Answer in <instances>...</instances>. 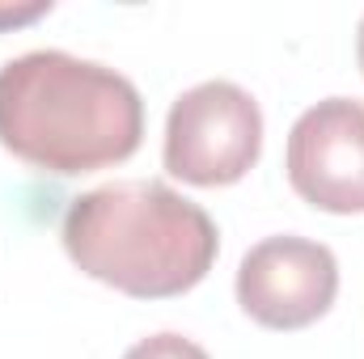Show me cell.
Returning <instances> with one entry per match:
<instances>
[{"mask_svg":"<svg viewBox=\"0 0 364 359\" xmlns=\"http://www.w3.org/2000/svg\"><path fill=\"white\" fill-rule=\"evenodd\" d=\"M43 13H51V4H26V9H0V30H9V26H26V21H34V17H43Z\"/></svg>","mask_w":364,"mask_h":359,"instance_id":"cell-7","label":"cell"},{"mask_svg":"<svg viewBox=\"0 0 364 359\" xmlns=\"http://www.w3.org/2000/svg\"><path fill=\"white\" fill-rule=\"evenodd\" d=\"M123 359H208V351L182 334H153V338H140Z\"/></svg>","mask_w":364,"mask_h":359,"instance_id":"cell-6","label":"cell"},{"mask_svg":"<svg viewBox=\"0 0 364 359\" xmlns=\"http://www.w3.org/2000/svg\"><path fill=\"white\" fill-rule=\"evenodd\" d=\"M263 148L259 101L233 81H203L170 106L166 170L191 186H229L246 178Z\"/></svg>","mask_w":364,"mask_h":359,"instance_id":"cell-3","label":"cell"},{"mask_svg":"<svg viewBox=\"0 0 364 359\" xmlns=\"http://www.w3.org/2000/svg\"><path fill=\"white\" fill-rule=\"evenodd\" d=\"M339 292V263L322 241L267 237L237 267V304L267 330L314 326Z\"/></svg>","mask_w":364,"mask_h":359,"instance_id":"cell-4","label":"cell"},{"mask_svg":"<svg viewBox=\"0 0 364 359\" xmlns=\"http://www.w3.org/2000/svg\"><path fill=\"white\" fill-rule=\"evenodd\" d=\"M64 250L97 283L136 300L191 292L216 263L212 216L166 182H110L73 199Z\"/></svg>","mask_w":364,"mask_h":359,"instance_id":"cell-2","label":"cell"},{"mask_svg":"<svg viewBox=\"0 0 364 359\" xmlns=\"http://www.w3.org/2000/svg\"><path fill=\"white\" fill-rule=\"evenodd\" d=\"M356 60H360V72H364V17H360V34H356Z\"/></svg>","mask_w":364,"mask_h":359,"instance_id":"cell-8","label":"cell"},{"mask_svg":"<svg viewBox=\"0 0 364 359\" xmlns=\"http://www.w3.org/2000/svg\"><path fill=\"white\" fill-rule=\"evenodd\" d=\"M288 182L318 211H364V101L326 97L292 123Z\"/></svg>","mask_w":364,"mask_h":359,"instance_id":"cell-5","label":"cell"},{"mask_svg":"<svg viewBox=\"0 0 364 359\" xmlns=\"http://www.w3.org/2000/svg\"><path fill=\"white\" fill-rule=\"evenodd\" d=\"M144 101L127 77L68 51H26L0 68V144L47 174H90L140 148Z\"/></svg>","mask_w":364,"mask_h":359,"instance_id":"cell-1","label":"cell"}]
</instances>
